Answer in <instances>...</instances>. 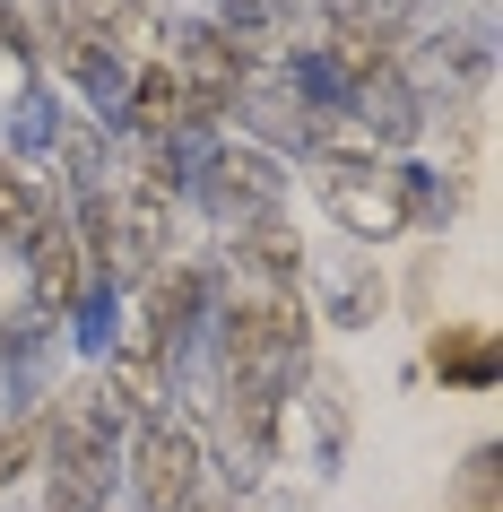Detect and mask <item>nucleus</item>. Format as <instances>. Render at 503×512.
Instances as JSON below:
<instances>
[{
	"label": "nucleus",
	"instance_id": "nucleus-14",
	"mask_svg": "<svg viewBox=\"0 0 503 512\" xmlns=\"http://www.w3.org/2000/svg\"><path fill=\"white\" fill-rule=\"evenodd\" d=\"M53 200L61 191L35 174V165H18V157H0V252H18V243L53 217Z\"/></svg>",
	"mask_w": 503,
	"mask_h": 512
},
{
	"label": "nucleus",
	"instance_id": "nucleus-1",
	"mask_svg": "<svg viewBox=\"0 0 503 512\" xmlns=\"http://www.w3.org/2000/svg\"><path fill=\"white\" fill-rule=\"evenodd\" d=\"M44 426V504L35 512H113V486H122V443H131V417L105 400V382H79V391H53L35 408Z\"/></svg>",
	"mask_w": 503,
	"mask_h": 512
},
{
	"label": "nucleus",
	"instance_id": "nucleus-5",
	"mask_svg": "<svg viewBox=\"0 0 503 512\" xmlns=\"http://www.w3.org/2000/svg\"><path fill=\"white\" fill-rule=\"evenodd\" d=\"M165 70H174V87H183V105L200 113V122H226V105L243 96V79H252L261 61L243 53L235 35H217L209 18H191V27L174 35V53H165Z\"/></svg>",
	"mask_w": 503,
	"mask_h": 512
},
{
	"label": "nucleus",
	"instance_id": "nucleus-16",
	"mask_svg": "<svg viewBox=\"0 0 503 512\" xmlns=\"http://www.w3.org/2000/svg\"><path fill=\"white\" fill-rule=\"evenodd\" d=\"M304 18V0H217V35H235L243 53H261V44H278V35Z\"/></svg>",
	"mask_w": 503,
	"mask_h": 512
},
{
	"label": "nucleus",
	"instance_id": "nucleus-7",
	"mask_svg": "<svg viewBox=\"0 0 503 512\" xmlns=\"http://www.w3.org/2000/svg\"><path fill=\"white\" fill-rule=\"evenodd\" d=\"M18 270H27V304H35V313H53V322H61V313L79 304V287H87V243H79V226H70L61 200H53V217L18 243Z\"/></svg>",
	"mask_w": 503,
	"mask_h": 512
},
{
	"label": "nucleus",
	"instance_id": "nucleus-3",
	"mask_svg": "<svg viewBox=\"0 0 503 512\" xmlns=\"http://www.w3.org/2000/svg\"><path fill=\"white\" fill-rule=\"evenodd\" d=\"M313 191H321V209H330V226H339L347 243H391V235H408V209H399V183H391V165L382 157H330V165H313Z\"/></svg>",
	"mask_w": 503,
	"mask_h": 512
},
{
	"label": "nucleus",
	"instance_id": "nucleus-11",
	"mask_svg": "<svg viewBox=\"0 0 503 512\" xmlns=\"http://www.w3.org/2000/svg\"><path fill=\"white\" fill-rule=\"evenodd\" d=\"M287 417H304V460H313V478H330V469L347 460V400H339V382L304 374V391L287 400Z\"/></svg>",
	"mask_w": 503,
	"mask_h": 512
},
{
	"label": "nucleus",
	"instance_id": "nucleus-10",
	"mask_svg": "<svg viewBox=\"0 0 503 512\" xmlns=\"http://www.w3.org/2000/svg\"><path fill=\"white\" fill-rule=\"evenodd\" d=\"M61 131H70V122H61V96L44 79H27L18 96H9V113H0V157H18V165L44 174V157L61 148Z\"/></svg>",
	"mask_w": 503,
	"mask_h": 512
},
{
	"label": "nucleus",
	"instance_id": "nucleus-6",
	"mask_svg": "<svg viewBox=\"0 0 503 512\" xmlns=\"http://www.w3.org/2000/svg\"><path fill=\"white\" fill-rule=\"evenodd\" d=\"M53 348H61V322L53 313H0V417H35L53 400Z\"/></svg>",
	"mask_w": 503,
	"mask_h": 512
},
{
	"label": "nucleus",
	"instance_id": "nucleus-13",
	"mask_svg": "<svg viewBox=\"0 0 503 512\" xmlns=\"http://www.w3.org/2000/svg\"><path fill=\"white\" fill-rule=\"evenodd\" d=\"M434 374H443V391H495L503 374V339L495 330H434Z\"/></svg>",
	"mask_w": 503,
	"mask_h": 512
},
{
	"label": "nucleus",
	"instance_id": "nucleus-12",
	"mask_svg": "<svg viewBox=\"0 0 503 512\" xmlns=\"http://www.w3.org/2000/svg\"><path fill=\"white\" fill-rule=\"evenodd\" d=\"M61 322H70V348H79L87 365H105V356L122 348V287L87 261V287H79V304H70Z\"/></svg>",
	"mask_w": 503,
	"mask_h": 512
},
{
	"label": "nucleus",
	"instance_id": "nucleus-18",
	"mask_svg": "<svg viewBox=\"0 0 503 512\" xmlns=\"http://www.w3.org/2000/svg\"><path fill=\"white\" fill-rule=\"evenodd\" d=\"M0 53H18V61H35V44H27V18H9V9H0Z\"/></svg>",
	"mask_w": 503,
	"mask_h": 512
},
{
	"label": "nucleus",
	"instance_id": "nucleus-9",
	"mask_svg": "<svg viewBox=\"0 0 503 512\" xmlns=\"http://www.w3.org/2000/svg\"><path fill=\"white\" fill-rule=\"evenodd\" d=\"M61 61H70V87H79V105L96 113V131H122V96H131V53H122V35L96 27Z\"/></svg>",
	"mask_w": 503,
	"mask_h": 512
},
{
	"label": "nucleus",
	"instance_id": "nucleus-8",
	"mask_svg": "<svg viewBox=\"0 0 503 512\" xmlns=\"http://www.w3.org/2000/svg\"><path fill=\"white\" fill-rule=\"evenodd\" d=\"M295 287L321 304V322H339V330H365L373 313H382V270H373V252H321V261H304Z\"/></svg>",
	"mask_w": 503,
	"mask_h": 512
},
{
	"label": "nucleus",
	"instance_id": "nucleus-17",
	"mask_svg": "<svg viewBox=\"0 0 503 512\" xmlns=\"http://www.w3.org/2000/svg\"><path fill=\"white\" fill-rule=\"evenodd\" d=\"M495 478H503V452H495V443H477V452L460 460V486H451V512H503V504H495Z\"/></svg>",
	"mask_w": 503,
	"mask_h": 512
},
{
	"label": "nucleus",
	"instance_id": "nucleus-4",
	"mask_svg": "<svg viewBox=\"0 0 503 512\" xmlns=\"http://www.w3.org/2000/svg\"><path fill=\"white\" fill-rule=\"evenodd\" d=\"M200 209H209L226 235L287 217V165L269 157V148H252V139L226 131V148H217V165H209V183H200Z\"/></svg>",
	"mask_w": 503,
	"mask_h": 512
},
{
	"label": "nucleus",
	"instance_id": "nucleus-2",
	"mask_svg": "<svg viewBox=\"0 0 503 512\" xmlns=\"http://www.w3.org/2000/svg\"><path fill=\"white\" fill-rule=\"evenodd\" d=\"M122 486H131L139 512H183L200 486H209V452H200V426L191 417H139L131 443H122Z\"/></svg>",
	"mask_w": 503,
	"mask_h": 512
},
{
	"label": "nucleus",
	"instance_id": "nucleus-15",
	"mask_svg": "<svg viewBox=\"0 0 503 512\" xmlns=\"http://www.w3.org/2000/svg\"><path fill=\"white\" fill-rule=\"evenodd\" d=\"M391 183H399V209H408V226H451V217H460V183H451V174H434L425 157L391 165Z\"/></svg>",
	"mask_w": 503,
	"mask_h": 512
},
{
	"label": "nucleus",
	"instance_id": "nucleus-19",
	"mask_svg": "<svg viewBox=\"0 0 503 512\" xmlns=\"http://www.w3.org/2000/svg\"><path fill=\"white\" fill-rule=\"evenodd\" d=\"M183 512H243V504H235V495H226V486H200V495H191Z\"/></svg>",
	"mask_w": 503,
	"mask_h": 512
},
{
	"label": "nucleus",
	"instance_id": "nucleus-20",
	"mask_svg": "<svg viewBox=\"0 0 503 512\" xmlns=\"http://www.w3.org/2000/svg\"><path fill=\"white\" fill-rule=\"evenodd\" d=\"M122 9H157V0H122Z\"/></svg>",
	"mask_w": 503,
	"mask_h": 512
}]
</instances>
